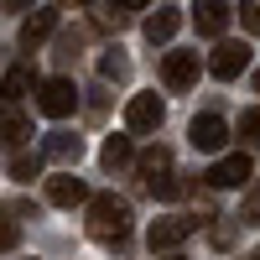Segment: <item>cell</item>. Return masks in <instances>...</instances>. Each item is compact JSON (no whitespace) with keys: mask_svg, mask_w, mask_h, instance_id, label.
I'll list each match as a JSON object with an SVG mask.
<instances>
[{"mask_svg":"<svg viewBox=\"0 0 260 260\" xmlns=\"http://www.w3.org/2000/svg\"><path fill=\"white\" fill-rule=\"evenodd\" d=\"M94 21H99V26H110V31H125L130 6H125V0H94Z\"/></svg>","mask_w":260,"mask_h":260,"instance_id":"obj_15","label":"cell"},{"mask_svg":"<svg viewBox=\"0 0 260 260\" xmlns=\"http://www.w3.org/2000/svg\"><path fill=\"white\" fill-rule=\"evenodd\" d=\"M47 203H57V208H78V203H89V182L73 177V172H57V177H47Z\"/></svg>","mask_w":260,"mask_h":260,"instance_id":"obj_7","label":"cell"},{"mask_svg":"<svg viewBox=\"0 0 260 260\" xmlns=\"http://www.w3.org/2000/svg\"><path fill=\"white\" fill-rule=\"evenodd\" d=\"M198 224H203V219H156V224H151V250H172V245H182Z\"/></svg>","mask_w":260,"mask_h":260,"instance_id":"obj_10","label":"cell"},{"mask_svg":"<svg viewBox=\"0 0 260 260\" xmlns=\"http://www.w3.org/2000/svg\"><path fill=\"white\" fill-rule=\"evenodd\" d=\"M136 167L146 172V182H151V177H161V172H172V151H167V146H151V151L136 156Z\"/></svg>","mask_w":260,"mask_h":260,"instance_id":"obj_19","label":"cell"},{"mask_svg":"<svg viewBox=\"0 0 260 260\" xmlns=\"http://www.w3.org/2000/svg\"><path fill=\"white\" fill-rule=\"evenodd\" d=\"M99 78H110V83H125V78H130V57H125L120 47L99 52Z\"/></svg>","mask_w":260,"mask_h":260,"instance_id":"obj_18","label":"cell"},{"mask_svg":"<svg viewBox=\"0 0 260 260\" xmlns=\"http://www.w3.org/2000/svg\"><path fill=\"white\" fill-rule=\"evenodd\" d=\"M177 26H182V11L177 6H156V11L146 16V42H172Z\"/></svg>","mask_w":260,"mask_h":260,"instance_id":"obj_13","label":"cell"},{"mask_svg":"<svg viewBox=\"0 0 260 260\" xmlns=\"http://www.w3.org/2000/svg\"><path fill=\"white\" fill-rule=\"evenodd\" d=\"M192 21H198L203 37H224V26H229V0H198V6H192Z\"/></svg>","mask_w":260,"mask_h":260,"instance_id":"obj_11","label":"cell"},{"mask_svg":"<svg viewBox=\"0 0 260 260\" xmlns=\"http://www.w3.org/2000/svg\"><path fill=\"white\" fill-rule=\"evenodd\" d=\"M245 68H250V47H245V42H219L213 57H208V73L219 78V83H234Z\"/></svg>","mask_w":260,"mask_h":260,"instance_id":"obj_4","label":"cell"},{"mask_svg":"<svg viewBox=\"0 0 260 260\" xmlns=\"http://www.w3.org/2000/svg\"><path fill=\"white\" fill-rule=\"evenodd\" d=\"M125 6H130V11H141V6H151V0H125Z\"/></svg>","mask_w":260,"mask_h":260,"instance_id":"obj_27","label":"cell"},{"mask_svg":"<svg viewBox=\"0 0 260 260\" xmlns=\"http://www.w3.org/2000/svg\"><path fill=\"white\" fill-rule=\"evenodd\" d=\"M37 110L47 115V120H68V115L78 110L73 78H42V83H37Z\"/></svg>","mask_w":260,"mask_h":260,"instance_id":"obj_2","label":"cell"},{"mask_svg":"<svg viewBox=\"0 0 260 260\" xmlns=\"http://www.w3.org/2000/svg\"><path fill=\"white\" fill-rule=\"evenodd\" d=\"M250 172H255V161L245 156V151H234V156H219V161L203 172V182H208V187H245Z\"/></svg>","mask_w":260,"mask_h":260,"instance_id":"obj_5","label":"cell"},{"mask_svg":"<svg viewBox=\"0 0 260 260\" xmlns=\"http://www.w3.org/2000/svg\"><path fill=\"white\" fill-rule=\"evenodd\" d=\"M26 130H31V125H26V115L16 110V99H0V146H6V151H16Z\"/></svg>","mask_w":260,"mask_h":260,"instance_id":"obj_12","label":"cell"},{"mask_svg":"<svg viewBox=\"0 0 260 260\" xmlns=\"http://www.w3.org/2000/svg\"><path fill=\"white\" fill-rule=\"evenodd\" d=\"M161 120H167V104L156 94H136L125 104V130L130 136H151V130H161Z\"/></svg>","mask_w":260,"mask_h":260,"instance_id":"obj_3","label":"cell"},{"mask_svg":"<svg viewBox=\"0 0 260 260\" xmlns=\"http://www.w3.org/2000/svg\"><path fill=\"white\" fill-rule=\"evenodd\" d=\"M89 234L99 245H120L130 234V203L115 192H89Z\"/></svg>","mask_w":260,"mask_h":260,"instance_id":"obj_1","label":"cell"},{"mask_svg":"<svg viewBox=\"0 0 260 260\" xmlns=\"http://www.w3.org/2000/svg\"><path fill=\"white\" fill-rule=\"evenodd\" d=\"M42 156H52V161H78V156H83V141L68 136V130H52V136L42 141Z\"/></svg>","mask_w":260,"mask_h":260,"instance_id":"obj_14","label":"cell"},{"mask_svg":"<svg viewBox=\"0 0 260 260\" xmlns=\"http://www.w3.org/2000/svg\"><path fill=\"white\" fill-rule=\"evenodd\" d=\"M146 187H151V192H156V198H167V203H177V198H182V182H177V177H172V172H161V177H151Z\"/></svg>","mask_w":260,"mask_h":260,"instance_id":"obj_23","label":"cell"},{"mask_svg":"<svg viewBox=\"0 0 260 260\" xmlns=\"http://www.w3.org/2000/svg\"><path fill=\"white\" fill-rule=\"evenodd\" d=\"M187 141L198 146V151H224L229 146V125L219 115H198V120L187 125Z\"/></svg>","mask_w":260,"mask_h":260,"instance_id":"obj_8","label":"cell"},{"mask_svg":"<svg viewBox=\"0 0 260 260\" xmlns=\"http://www.w3.org/2000/svg\"><path fill=\"white\" fill-rule=\"evenodd\" d=\"M52 31H57V11H31L26 21H21V31H16V37H21V47H26V52H37Z\"/></svg>","mask_w":260,"mask_h":260,"instance_id":"obj_9","label":"cell"},{"mask_svg":"<svg viewBox=\"0 0 260 260\" xmlns=\"http://www.w3.org/2000/svg\"><path fill=\"white\" fill-rule=\"evenodd\" d=\"M26 89H37L31 68H11V73H6V83H0V99H21Z\"/></svg>","mask_w":260,"mask_h":260,"instance_id":"obj_20","label":"cell"},{"mask_svg":"<svg viewBox=\"0 0 260 260\" xmlns=\"http://www.w3.org/2000/svg\"><path fill=\"white\" fill-rule=\"evenodd\" d=\"M240 21L245 31H260V0H240Z\"/></svg>","mask_w":260,"mask_h":260,"instance_id":"obj_24","label":"cell"},{"mask_svg":"<svg viewBox=\"0 0 260 260\" xmlns=\"http://www.w3.org/2000/svg\"><path fill=\"white\" fill-rule=\"evenodd\" d=\"M21 245V219L16 208H0V250H16Z\"/></svg>","mask_w":260,"mask_h":260,"instance_id":"obj_21","label":"cell"},{"mask_svg":"<svg viewBox=\"0 0 260 260\" xmlns=\"http://www.w3.org/2000/svg\"><path fill=\"white\" fill-rule=\"evenodd\" d=\"M255 89H260V68H255Z\"/></svg>","mask_w":260,"mask_h":260,"instance_id":"obj_29","label":"cell"},{"mask_svg":"<svg viewBox=\"0 0 260 260\" xmlns=\"http://www.w3.org/2000/svg\"><path fill=\"white\" fill-rule=\"evenodd\" d=\"M31 6V0H6V11H26Z\"/></svg>","mask_w":260,"mask_h":260,"instance_id":"obj_26","label":"cell"},{"mask_svg":"<svg viewBox=\"0 0 260 260\" xmlns=\"http://www.w3.org/2000/svg\"><path fill=\"white\" fill-rule=\"evenodd\" d=\"M11 177L16 182H31V177H42V151H11Z\"/></svg>","mask_w":260,"mask_h":260,"instance_id":"obj_16","label":"cell"},{"mask_svg":"<svg viewBox=\"0 0 260 260\" xmlns=\"http://www.w3.org/2000/svg\"><path fill=\"white\" fill-rule=\"evenodd\" d=\"M99 161L110 167V172H115V167H125V161H136V151H130V136H110V141L99 146Z\"/></svg>","mask_w":260,"mask_h":260,"instance_id":"obj_17","label":"cell"},{"mask_svg":"<svg viewBox=\"0 0 260 260\" xmlns=\"http://www.w3.org/2000/svg\"><path fill=\"white\" fill-rule=\"evenodd\" d=\"M234 136L245 146H260V110H240V125H234Z\"/></svg>","mask_w":260,"mask_h":260,"instance_id":"obj_22","label":"cell"},{"mask_svg":"<svg viewBox=\"0 0 260 260\" xmlns=\"http://www.w3.org/2000/svg\"><path fill=\"white\" fill-rule=\"evenodd\" d=\"M172 260H182V255H172Z\"/></svg>","mask_w":260,"mask_h":260,"instance_id":"obj_30","label":"cell"},{"mask_svg":"<svg viewBox=\"0 0 260 260\" xmlns=\"http://www.w3.org/2000/svg\"><path fill=\"white\" fill-rule=\"evenodd\" d=\"M57 6H83V0H57Z\"/></svg>","mask_w":260,"mask_h":260,"instance_id":"obj_28","label":"cell"},{"mask_svg":"<svg viewBox=\"0 0 260 260\" xmlns=\"http://www.w3.org/2000/svg\"><path fill=\"white\" fill-rule=\"evenodd\" d=\"M161 83L172 94L192 89V83H198V52H167L161 57Z\"/></svg>","mask_w":260,"mask_h":260,"instance_id":"obj_6","label":"cell"},{"mask_svg":"<svg viewBox=\"0 0 260 260\" xmlns=\"http://www.w3.org/2000/svg\"><path fill=\"white\" fill-rule=\"evenodd\" d=\"M240 224H260V198H255V203H250V208L240 213Z\"/></svg>","mask_w":260,"mask_h":260,"instance_id":"obj_25","label":"cell"}]
</instances>
